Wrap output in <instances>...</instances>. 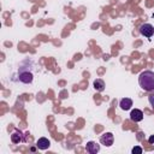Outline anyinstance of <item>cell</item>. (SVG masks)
Segmentation results:
<instances>
[{
    "instance_id": "1",
    "label": "cell",
    "mask_w": 154,
    "mask_h": 154,
    "mask_svg": "<svg viewBox=\"0 0 154 154\" xmlns=\"http://www.w3.org/2000/svg\"><path fill=\"white\" fill-rule=\"evenodd\" d=\"M138 83L140 87L146 91L154 90V72L153 71L141 72L138 76Z\"/></svg>"
},
{
    "instance_id": "2",
    "label": "cell",
    "mask_w": 154,
    "mask_h": 154,
    "mask_svg": "<svg viewBox=\"0 0 154 154\" xmlns=\"http://www.w3.org/2000/svg\"><path fill=\"white\" fill-rule=\"evenodd\" d=\"M34 79V75L31 71L29 70H20L18 72V81L22 82V83H25V84H29L31 83Z\"/></svg>"
},
{
    "instance_id": "3",
    "label": "cell",
    "mask_w": 154,
    "mask_h": 154,
    "mask_svg": "<svg viewBox=\"0 0 154 154\" xmlns=\"http://www.w3.org/2000/svg\"><path fill=\"white\" fill-rule=\"evenodd\" d=\"M140 32L143 35V36H146V37H152L153 36V34H154V26L152 25V24H149V23H144V24H142L141 26H140Z\"/></svg>"
},
{
    "instance_id": "4",
    "label": "cell",
    "mask_w": 154,
    "mask_h": 154,
    "mask_svg": "<svg viewBox=\"0 0 154 154\" xmlns=\"http://www.w3.org/2000/svg\"><path fill=\"white\" fill-rule=\"evenodd\" d=\"M113 141H114V137H113L112 132H105L100 137V143L106 146V147H111L113 144Z\"/></svg>"
},
{
    "instance_id": "5",
    "label": "cell",
    "mask_w": 154,
    "mask_h": 154,
    "mask_svg": "<svg viewBox=\"0 0 154 154\" xmlns=\"http://www.w3.org/2000/svg\"><path fill=\"white\" fill-rule=\"evenodd\" d=\"M130 119L132 120V122H141L142 119H143V112L141 111V109H138V108H135V109H132L131 112H130Z\"/></svg>"
},
{
    "instance_id": "6",
    "label": "cell",
    "mask_w": 154,
    "mask_h": 154,
    "mask_svg": "<svg viewBox=\"0 0 154 154\" xmlns=\"http://www.w3.org/2000/svg\"><path fill=\"white\" fill-rule=\"evenodd\" d=\"M85 150L89 153V154H96L99 150H100V144H97L96 142H88L87 146H85Z\"/></svg>"
},
{
    "instance_id": "7",
    "label": "cell",
    "mask_w": 154,
    "mask_h": 154,
    "mask_svg": "<svg viewBox=\"0 0 154 154\" xmlns=\"http://www.w3.org/2000/svg\"><path fill=\"white\" fill-rule=\"evenodd\" d=\"M36 147H37L38 149L45 150V149H48V148L51 147V142H49L48 138H46V137H41V138L37 140V142H36Z\"/></svg>"
},
{
    "instance_id": "8",
    "label": "cell",
    "mask_w": 154,
    "mask_h": 154,
    "mask_svg": "<svg viewBox=\"0 0 154 154\" xmlns=\"http://www.w3.org/2000/svg\"><path fill=\"white\" fill-rule=\"evenodd\" d=\"M11 141H12L13 143H16V144H19L20 142L24 141L23 134H22L19 130H14V131L12 132V135H11Z\"/></svg>"
},
{
    "instance_id": "9",
    "label": "cell",
    "mask_w": 154,
    "mask_h": 154,
    "mask_svg": "<svg viewBox=\"0 0 154 154\" xmlns=\"http://www.w3.org/2000/svg\"><path fill=\"white\" fill-rule=\"evenodd\" d=\"M119 106H120L122 109H124V111H129V109L131 108V106H132V100L129 99V97H124V99L120 100Z\"/></svg>"
},
{
    "instance_id": "10",
    "label": "cell",
    "mask_w": 154,
    "mask_h": 154,
    "mask_svg": "<svg viewBox=\"0 0 154 154\" xmlns=\"http://www.w3.org/2000/svg\"><path fill=\"white\" fill-rule=\"evenodd\" d=\"M94 88L97 91H103V89H105V82L102 79H100V78L95 79L94 81Z\"/></svg>"
},
{
    "instance_id": "11",
    "label": "cell",
    "mask_w": 154,
    "mask_h": 154,
    "mask_svg": "<svg viewBox=\"0 0 154 154\" xmlns=\"http://www.w3.org/2000/svg\"><path fill=\"white\" fill-rule=\"evenodd\" d=\"M132 153H134V154H135V153L141 154V153H142V148H141L140 146H136V147H134V148H132Z\"/></svg>"
},
{
    "instance_id": "12",
    "label": "cell",
    "mask_w": 154,
    "mask_h": 154,
    "mask_svg": "<svg viewBox=\"0 0 154 154\" xmlns=\"http://www.w3.org/2000/svg\"><path fill=\"white\" fill-rule=\"evenodd\" d=\"M148 100H149V102H150V105L154 107V95H150L149 97H148Z\"/></svg>"
},
{
    "instance_id": "13",
    "label": "cell",
    "mask_w": 154,
    "mask_h": 154,
    "mask_svg": "<svg viewBox=\"0 0 154 154\" xmlns=\"http://www.w3.org/2000/svg\"><path fill=\"white\" fill-rule=\"evenodd\" d=\"M148 142H149L150 144H154V135H152V136L148 138Z\"/></svg>"
}]
</instances>
